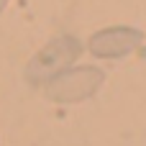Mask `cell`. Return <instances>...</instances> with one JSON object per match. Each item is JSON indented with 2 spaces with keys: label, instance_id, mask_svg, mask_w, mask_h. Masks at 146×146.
<instances>
[{
  "label": "cell",
  "instance_id": "6da1fadb",
  "mask_svg": "<svg viewBox=\"0 0 146 146\" xmlns=\"http://www.w3.org/2000/svg\"><path fill=\"white\" fill-rule=\"evenodd\" d=\"M105 82V74L100 67H67L62 72H56L54 77H49L46 85V95L54 103H82L87 98H92Z\"/></svg>",
  "mask_w": 146,
  "mask_h": 146
},
{
  "label": "cell",
  "instance_id": "7a4b0ae2",
  "mask_svg": "<svg viewBox=\"0 0 146 146\" xmlns=\"http://www.w3.org/2000/svg\"><path fill=\"white\" fill-rule=\"evenodd\" d=\"M82 46L74 36H62L54 38L46 49L38 51V56L28 64V80L33 82H46L49 77H54L56 72L67 69L77 56H80Z\"/></svg>",
  "mask_w": 146,
  "mask_h": 146
},
{
  "label": "cell",
  "instance_id": "3957f363",
  "mask_svg": "<svg viewBox=\"0 0 146 146\" xmlns=\"http://www.w3.org/2000/svg\"><path fill=\"white\" fill-rule=\"evenodd\" d=\"M144 41V33L133 26H110L90 36L87 49L98 59H123L133 54Z\"/></svg>",
  "mask_w": 146,
  "mask_h": 146
},
{
  "label": "cell",
  "instance_id": "277c9868",
  "mask_svg": "<svg viewBox=\"0 0 146 146\" xmlns=\"http://www.w3.org/2000/svg\"><path fill=\"white\" fill-rule=\"evenodd\" d=\"M8 3H10V0H0V13H3L5 8H8Z\"/></svg>",
  "mask_w": 146,
  "mask_h": 146
}]
</instances>
